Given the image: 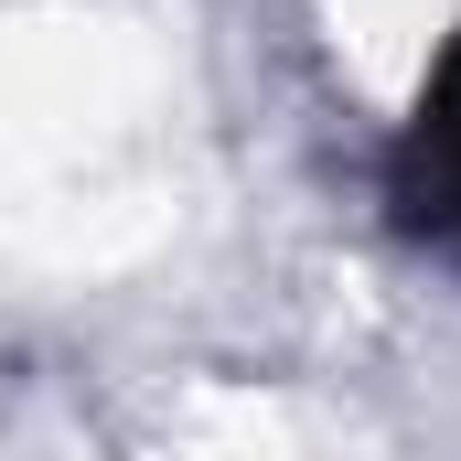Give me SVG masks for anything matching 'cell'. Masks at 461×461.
<instances>
[{
  "instance_id": "cell-1",
  "label": "cell",
  "mask_w": 461,
  "mask_h": 461,
  "mask_svg": "<svg viewBox=\"0 0 461 461\" xmlns=\"http://www.w3.org/2000/svg\"><path fill=\"white\" fill-rule=\"evenodd\" d=\"M386 204H397L408 236H429V247L461 258V32L429 65V86H419V118H408V140L386 161Z\"/></svg>"
}]
</instances>
